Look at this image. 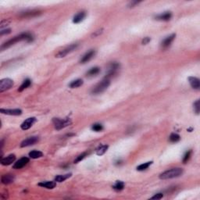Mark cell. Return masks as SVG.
<instances>
[{"instance_id":"cell-1","label":"cell","mask_w":200,"mask_h":200,"mask_svg":"<svg viewBox=\"0 0 200 200\" xmlns=\"http://www.w3.org/2000/svg\"><path fill=\"white\" fill-rule=\"evenodd\" d=\"M33 40H34V37H33V35H31V34H30V33L28 32L22 33L21 35H17L16 37L13 38L12 39L9 40V41H7L6 42L3 43V44L1 45V50L2 51V50H4V49H8V48H9L10 46L13 45H15L16 43H17V42H21V41H27V42H32Z\"/></svg>"},{"instance_id":"cell-2","label":"cell","mask_w":200,"mask_h":200,"mask_svg":"<svg viewBox=\"0 0 200 200\" xmlns=\"http://www.w3.org/2000/svg\"><path fill=\"white\" fill-rule=\"evenodd\" d=\"M184 173V170H182V168L177 167V168H172L170 170H166L160 175V178L162 180H167V179H172L175 177H178L182 176Z\"/></svg>"},{"instance_id":"cell-3","label":"cell","mask_w":200,"mask_h":200,"mask_svg":"<svg viewBox=\"0 0 200 200\" xmlns=\"http://www.w3.org/2000/svg\"><path fill=\"white\" fill-rule=\"evenodd\" d=\"M109 84H110L109 79L104 78L102 82H100L99 83L96 84V86L93 87V89H91V94H93V95H99V94L102 93L103 91H105L108 89Z\"/></svg>"},{"instance_id":"cell-4","label":"cell","mask_w":200,"mask_h":200,"mask_svg":"<svg viewBox=\"0 0 200 200\" xmlns=\"http://www.w3.org/2000/svg\"><path fill=\"white\" fill-rule=\"evenodd\" d=\"M120 67H121L120 63H116V62H113V63H110L107 68V72L105 78L109 79V78L116 76L118 73V70H120Z\"/></svg>"},{"instance_id":"cell-5","label":"cell","mask_w":200,"mask_h":200,"mask_svg":"<svg viewBox=\"0 0 200 200\" xmlns=\"http://www.w3.org/2000/svg\"><path fill=\"white\" fill-rule=\"evenodd\" d=\"M52 122H53V124L56 130H61V129H63V128H66V127H67L72 123V121L70 118H53Z\"/></svg>"},{"instance_id":"cell-6","label":"cell","mask_w":200,"mask_h":200,"mask_svg":"<svg viewBox=\"0 0 200 200\" xmlns=\"http://www.w3.org/2000/svg\"><path fill=\"white\" fill-rule=\"evenodd\" d=\"M78 47V44L77 43H74V44L70 45L69 46L66 47L65 49H62L61 51H60L56 55V57L57 58H63V57H65L66 56H67L68 54L71 53L72 52H74L75 49H77V48Z\"/></svg>"},{"instance_id":"cell-7","label":"cell","mask_w":200,"mask_h":200,"mask_svg":"<svg viewBox=\"0 0 200 200\" xmlns=\"http://www.w3.org/2000/svg\"><path fill=\"white\" fill-rule=\"evenodd\" d=\"M13 85V81L9 78H5L1 80L0 82V92L6 91L8 89H11Z\"/></svg>"},{"instance_id":"cell-8","label":"cell","mask_w":200,"mask_h":200,"mask_svg":"<svg viewBox=\"0 0 200 200\" xmlns=\"http://www.w3.org/2000/svg\"><path fill=\"white\" fill-rule=\"evenodd\" d=\"M39 141V138L38 136H32V137H29L28 138H26L25 140H23V142L21 143V148H24V147L30 146L36 144L37 142Z\"/></svg>"},{"instance_id":"cell-9","label":"cell","mask_w":200,"mask_h":200,"mask_svg":"<svg viewBox=\"0 0 200 200\" xmlns=\"http://www.w3.org/2000/svg\"><path fill=\"white\" fill-rule=\"evenodd\" d=\"M28 163H29V159L24 156V157H22L19 160L16 161V163H14V165L13 166V169L19 170V169H21L23 167H25Z\"/></svg>"},{"instance_id":"cell-10","label":"cell","mask_w":200,"mask_h":200,"mask_svg":"<svg viewBox=\"0 0 200 200\" xmlns=\"http://www.w3.org/2000/svg\"><path fill=\"white\" fill-rule=\"evenodd\" d=\"M36 121V118L35 117H30V118H28L25 121H23L22 124L21 125V128L22 130H28L29 128H30L32 127V125L35 123Z\"/></svg>"},{"instance_id":"cell-11","label":"cell","mask_w":200,"mask_h":200,"mask_svg":"<svg viewBox=\"0 0 200 200\" xmlns=\"http://www.w3.org/2000/svg\"><path fill=\"white\" fill-rule=\"evenodd\" d=\"M95 55H96V51H95L94 49H91L90 51L86 52L84 56H82V59H81V60H80V63H87V62H89V61H90L91 59L93 58L94 56H95Z\"/></svg>"},{"instance_id":"cell-12","label":"cell","mask_w":200,"mask_h":200,"mask_svg":"<svg viewBox=\"0 0 200 200\" xmlns=\"http://www.w3.org/2000/svg\"><path fill=\"white\" fill-rule=\"evenodd\" d=\"M175 37H176V35H175V34H172V35H170V36L165 38L162 41V42H161V46H162V48H163V49H167V48H168V47L171 45L173 41L174 40Z\"/></svg>"},{"instance_id":"cell-13","label":"cell","mask_w":200,"mask_h":200,"mask_svg":"<svg viewBox=\"0 0 200 200\" xmlns=\"http://www.w3.org/2000/svg\"><path fill=\"white\" fill-rule=\"evenodd\" d=\"M0 112L3 114H6V115H11V116H19L22 114V110L19 109H1Z\"/></svg>"},{"instance_id":"cell-14","label":"cell","mask_w":200,"mask_h":200,"mask_svg":"<svg viewBox=\"0 0 200 200\" xmlns=\"http://www.w3.org/2000/svg\"><path fill=\"white\" fill-rule=\"evenodd\" d=\"M16 160V156L14 154H10L9 156H6L4 158L1 159V163L3 166H8L10 165L13 163Z\"/></svg>"},{"instance_id":"cell-15","label":"cell","mask_w":200,"mask_h":200,"mask_svg":"<svg viewBox=\"0 0 200 200\" xmlns=\"http://www.w3.org/2000/svg\"><path fill=\"white\" fill-rule=\"evenodd\" d=\"M172 17V13L171 12H164L163 13L159 14L156 16V20L161 21H170Z\"/></svg>"},{"instance_id":"cell-16","label":"cell","mask_w":200,"mask_h":200,"mask_svg":"<svg viewBox=\"0 0 200 200\" xmlns=\"http://www.w3.org/2000/svg\"><path fill=\"white\" fill-rule=\"evenodd\" d=\"M15 180V176L12 174H7L3 175L1 178L2 183L4 184H9L13 183Z\"/></svg>"},{"instance_id":"cell-17","label":"cell","mask_w":200,"mask_h":200,"mask_svg":"<svg viewBox=\"0 0 200 200\" xmlns=\"http://www.w3.org/2000/svg\"><path fill=\"white\" fill-rule=\"evenodd\" d=\"M189 82L191 88L196 90H199L200 89V82L199 79L196 77H189Z\"/></svg>"},{"instance_id":"cell-18","label":"cell","mask_w":200,"mask_h":200,"mask_svg":"<svg viewBox=\"0 0 200 200\" xmlns=\"http://www.w3.org/2000/svg\"><path fill=\"white\" fill-rule=\"evenodd\" d=\"M85 17H86V12L84 11L79 12L78 13H77L74 16V18H73V22L74 23H81L82 21H84Z\"/></svg>"},{"instance_id":"cell-19","label":"cell","mask_w":200,"mask_h":200,"mask_svg":"<svg viewBox=\"0 0 200 200\" xmlns=\"http://www.w3.org/2000/svg\"><path fill=\"white\" fill-rule=\"evenodd\" d=\"M38 185L47 189H53L56 185V182H43L38 184Z\"/></svg>"},{"instance_id":"cell-20","label":"cell","mask_w":200,"mask_h":200,"mask_svg":"<svg viewBox=\"0 0 200 200\" xmlns=\"http://www.w3.org/2000/svg\"><path fill=\"white\" fill-rule=\"evenodd\" d=\"M100 73V68L98 67H95L91 68L90 70L86 73V76L89 77H95L96 75H98Z\"/></svg>"},{"instance_id":"cell-21","label":"cell","mask_w":200,"mask_h":200,"mask_svg":"<svg viewBox=\"0 0 200 200\" xmlns=\"http://www.w3.org/2000/svg\"><path fill=\"white\" fill-rule=\"evenodd\" d=\"M83 80L82 79H77L74 80L71 82V83H70L69 86H70V89H76V88H78V87H81L83 84Z\"/></svg>"},{"instance_id":"cell-22","label":"cell","mask_w":200,"mask_h":200,"mask_svg":"<svg viewBox=\"0 0 200 200\" xmlns=\"http://www.w3.org/2000/svg\"><path fill=\"white\" fill-rule=\"evenodd\" d=\"M72 174H63V175H58L55 177V182H63L64 181H66L68 178H70L71 177Z\"/></svg>"},{"instance_id":"cell-23","label":"cell","mask_w":200,"mask_h":200,"mask_svg":"<svg viewBox=\"0 0 200 200\" xmlns=\"http://www.w3.org/2000/svg\"><path fill=\"white\" fill-rule=\"evenodd\" d=\"M108 148H109V146H108L107 145H100V146H99L98 148H97V149H96V154H97L98 156H102V155H103V154L107 151Z\"/></svg>"},{"instance_id":"cell-24","label":"cell","mask_w":200,"mask_h":200,"mask_svg":"<svg viewBox=\"0 0 200 200\" xmlns=\"http://www.w3.org/2000/svg\"><path fill=\"white\" fill-rule=\"evenodd\" d=\"M113 189L116 191H122L124 189V183L121 181H116V183L113 185Z\"/></svg>"},{"instance_id":"cell-25","label":"cell","mask_w":200,"mask_h":200,"mask_svg":"<svg viewBox=\"0 0 200 200\" xmlns=\"http://www.w3.org/2000/svg\"><path fill=\"white\" fill-rule=\"evenodd\" d=\"M30 84H31V81H30V79H25L23 82V83H22V84L21 85V87L19 88L18 91H23L24 89H28V87L30 86Z\"/></svg>"},{"instance_id":"cell-26","label":"cell","mask_w":200,"mask_h":200,"mask_svg":"<svg viewBox=\"0 0 200 200\" xmlns=\"http://www.w3.org/2000/svg\"><path fill=\"white\" fill-rule=\"evenodd\" d=\"M29 156L32 159L41 158V157L43 156V153H42V152L37 151V150H34V151H31L30 152H29Z\"/></svg>"},{"instance_id":"cell-27","label":"cell","mask_w":200,"mask_h":200,"mask_svg":"<svg viewBox=\"0 0 200 200\" xmlns=\"http://www.w3.org/2000/svg\"><path fill=\"white\" fill-rule=\"evenodd\" d=\"M152 161L142 163V164L139 165L138 167H137V170H138V171H143V170H147V169L150 167V165H152Z\"/></svg>"},{"instance_id":"cell-28","label":"cell","mask_w":200,"mask_h":200,"mask_svg":"<svg viewBox=\"0 0 200 200\" xmlns=\"http://www.w3.org/2000/svg\"><path fill=\"white\" fill-rule=\"evenodd\" d=\"M169 139H170V142L174 143V142H179L180 139H181V137H180L179 135L175 134V133H173V134L170 135V137H169Z\"/></svg>"},{"instance_id":"cell-29","label":"cell","mask_w":200,"mask_h":200,"mask_svg":"<svg viewBox=\"0 0 200 200\" xmlns=\"http://www.w3.org/2000/svg\"><path fill=\"white\" fill-rule=\"evenodd\" d=\"M91 130L96 131V132H99L103 130V126L101 123H95L91 126Z\"/></svg>"},{"instance_id":"cell-30","label":"cell","mask_w":200,"mask_h":200,"mask_svg":"<svg viewBox=\"0 0 200 200\" xmlns=\"http://www.w3.org/2000/svg\"><path fill=\"white\" fill-rule=\"evenodd\" d=\"M191 153H192V150H191V149H190V150H189V151H187L186 152H185L184 157H183V160H182L183 163H186L189 160V159L191 158Z\"/></svg>"},{"instance_id":"cell-31","label":"cell","mask_w":200,"mask_h":200,"mask_svg":"<svg viewBox=\"0 0 200 200\" xmlns=\"http://www.w3.org/2000/svg\"><path fill=\"white\" fill-rule=\"evenodd\" d=\"M38 13L39 12L38 11H29V12H23V13L21 14V16H36V15H38Z\"/></svg>"},{"instance_id":"cell-32","label":"cell","mask_w":200,"mask_h":200,"mask_svg":"<svg viewBox=\"0 0 200 200\" xmlns=\"http://www.w3.org/2000/svg\"><path fill=\"white\" fill-rule=\"evenodd\" d=\"M193 106H194V111H195V113H196V114L199 113V111H200V102H199V100H196V102L194 103Z\"/></svg>"},{"instance_id":"cell-33","label":"cell","mask_w":200,"mask_h":200,"mask_svg":"<svg viewBox=\"0 0 200 200\" xmlns=\"http://www.w3.org/2000/svg\"><path fill=\"white\" fill-rule=\"evenodd\" d=\"M87 154H88L87 152H83V153H82L81 155H79V156H77V158L74 160V163H77L78 162H80V161H82V160H84V159L86 157Z\"/></svg>"},{"instance_id":"cell-34","label":"cell","mask_w":200,"mask_h":200,"mask_svg":"<svg viewBox=\"0 0 200 200\" xmlns=\"http://www.w3.org/2000/svg\"><path fill=\"white\" fill-rule=\"evenodd\" d=\"M163 197V193H157L155 196L152 197V199H161Z\"/></svg>"},{"instance_id":"cell-35","label":"cell","mask_w":200,"mask_h":200,"mask_svg":"<svg viewBox=\"0 0 200 200\" xmlns=\"http://www.w3.org/2000/svg\"><path fill=\"white\" fill-rule=\"evenodd\" d=\"M102 31H103V29H100V30H96V31H95V32H94L93 34H92V35H91V37H94V38L97 37V36H99V35H101V34H102Z\"/></svg>"},{"instance_id":"cell-36","label":"cell","mask_w":200,"mask_h":200,"mask_svg":"<svg viewBox=\"0 0 200 200\" xmlns=\"http://www.w3.org/2000/svg\"><path fill=\"white\" fill-rule=\"evenodd\" d=\"M151 41V38L149 37L144 38V39L142 40V45H147L149 42Z\"/></svg>"},{"instance_id":"cell-37","label":"cell","mask_w":200,"mask_h":200,"mask_svg":"<svg viewBox=\"0 0 200 200\" xmlns=\"http://www.w3.org/2000/svg\"><path fill=\"white\" fill-rule=\"evenodd\" d=\"M10 32H11V30H10V29H6V30H1V32H0V35H7V34H9Z\"/></svg>"},{"instance_id":"cell-38","label":"cell","mask_w":200,"mask_h":200,"mask_svg":"<svg viewBox=\"0 0 200 200\" xmlns=\"http://www.w3.org/2000/svg\"><path fill=\"white\" fill-rule=\"evenodd\" d=\"M139 3V2H137V1H134V2H131L129 5V7H134L135 5H137Z\"/></svg>"}]
</instances>
